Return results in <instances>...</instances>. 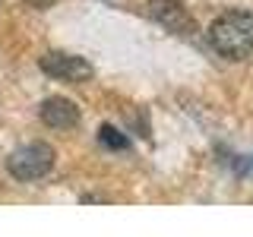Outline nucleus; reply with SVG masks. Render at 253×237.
<instances>
[{
	"label": "nucleus",
	"instance_id": "1",
	"mask_svg": "<svg viewBox=\"0 0 253 237\" xmlns=\"http://www.w3.org/2000/svg\"><path fill=\"white\" fill-rule=\"evenodd\" d=\"M209 44L212 51L228 60H244L253 54V13L234 10L218 16L209 26Z\"/></svg>",
	"mask_w": 253,
	"mask_h": 237
},
{
	"label": "nucleus",
	"instance_id": "2",
	"mask_svg": "<svg viewBox=\"0 0 253 237\" xmlns=\"http://www.w3.org/2000/svg\"><path fill=\"white\" fill-rule=\"evenodd\" d=\"M54 149L47 146V142H29V146L16 149V152L6 158V171H10V177L22 180V184H29V180H42L51 174L54 168Z\"/></svg>",
	"mask_w": 253,
	"mask_h": 237
},
{
	"label": "nucleus",
	"instance_id": "3",
	"mask_svg": "<svg viewBox=\"0 0 253 237\" xmlns=\"http://www.w3.org/2000/svg\"><path fill=\"white\" fill-rule=\"evenodd\" d=\"M42 73H47L51 79H63V82H85L92 79V63L76 54H63V51H47L38 60Z\"/></svg>",
	"mask_w": 253,
	"mask_h": 237
},
{
	"label": "nucleus",
	"instance_id": "4",
	"mask_svg": "<svg viewBox=\"0 0 253 237\" xmlns=\"http://www.w3.org/2000/svg\"><path fill=\"white\" fill-rule=\"evenodd\" d=\"M146 10L155 22H162L174 35H190V32L196 29L193 19H190V13H187V6L180 3V0H149Z\"/></svg>",
	"mask_w": 253,
	"mask_h": 237
},
{
	"label": "nucleus",
	"instance_id": "5",
	"mask_svg": "<svg viewBox=\"0 0 253 237\" xmlns=\"http://www.w3.org/2000/svg\"><path fill=\"white\" fill-rule=\"evenodd\" d=\"M38 114H42V120L47 126H54V130H70V126L79 123V108L70 98H47V101H42Z\"/></svg>",
	"mask_w": 253,
	"mask_h": 237
},
{
	"label": "nucleus",
	"instance_id": "6",
	"mask_svg": "<svg viewBox=\"0 0 253 237\" xmlns=\"http://www.w3.org/2000/svg\"><path fill=\"white\" fill-rule=\"evenodd\" d=\"M98 142L105 149H114V152H121V149H130V139H126V133H121L117 126H111V123H105L98 130Z\"/></svg>",
	"mask_w": 253,
	"mask_h": 237
},
{
	"label": "nucleus",
	"instance_id": "7",
	"mask_svg": "<svg viewBox=\"0 0 253 237\" xmlns=\"http://www.w3.org/2000/svg\"><path fill=\"white\" fill-rule=\"evenodd\" d=\"M234 171L237 174H253V155H244V158H234Z\"/></svg>",
	"mask_w": 253,
	"mask_h": 237
}]
</instances>
